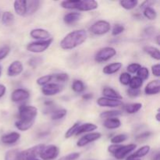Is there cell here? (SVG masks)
Returning a JSON list of instances; mask_svg holds the SVG:
<instances>
[{
  "mask_svg": "<svg viewBox=\"0 0 160 160\" xmlns=\"http://www.w3.org/2000/svg\"><path fill=\"white\" fill-rule=\"evenodd\" d=\"M38 110L35 106L22 105L19 107V120L15 122V127L20 131H27L32 128Z\"/></svg>",
  "mask_w": 160,
  "mask_h": 160,
  "instance_id": "obj_1",
  "label": "cell"
},
{
  "mask_svg": "<svg viewBox=\"0 0 160 160\" xmlns=\"http://www.w3.org/2000/svg\"><path fill=\"white\" fill-rule=\"evenodd\" d=\"M88 34L85 30H74L68 33L60 42L61 48L64 50H71L82 45L87 40Z\"/></svg>",
  "mask_w": 160,
  "mask_h": 160,
  "instance_id": "obj_2",
  "label": "cell"
},
{
  "mask_svg": "<svg viewBox=\"0 0 160 160\" xmlns=\"http://www.w3.org/2000/svg\"><path fill=\"white\" fill-rule=\"evenodd\" d=\"M44 147H45L44 144H39V145L33 146L28 149L23 150V151H20L17 155V160H30L36 159L41 154Z\"/></svg>",
  "mask_w": 160,
  "mask_h": 160,
  "instance_id": "obj_3",
  "label": "cell"
},
{
  "mask_svg": "<svg viewBox=\"0 0 160 160\" xmlns=\"http://www.w3.org/2000/svg\"><path fill=\"white\" fill-rule=\"evenodd\" d=\"M53 42V38L47 39L43 41H35L30 42L27 45V50L32 53H42L46 51Z\"/></svg>",
  "mask_w": 160,
  "mask_h": 160,
  "instance_id": "obj_4",
  "label": "cell"
},
{
  "mask_svg": "<svg viewBox=\"0 0 160 160\" xmlns=\"http://www.w3.org/2000/svg\"><path fill=\"white\" fill-rule=\"evenodd\" d=\"M117 55V50L113 47L107 46L98 50L95 56V61L98 63L109 61Z\"/></svg>",
  "mask_w": 160,
  "mask_h": 160,
  "instance_id": "obj_5",
  "label": "cell"
},
{
  "mask_svg": "<svg viewBox=\"0 0 160 160\" xmlns=\"http://www.w3.org/2000/svg\"><path fill=\"white\" fill-rule=\"evenodd\" d=\"M89 30L95 35H104L110 31L111 25L106 20H98L91 26Z\"/></svg>",
  "mask_w": 160,
  "mask_h": 160,
  "instance_id": "obj_6",
  "label": "cell"
},
{
  "mask_svg": "<svg viewBox=\"0 0 160 160\" xmlns=\"http://www.w3.org/2000/svg\"><path fill=\"white\" fill-rule=\"evenodd\" d=\"M59 154V148L56 145H45L39 157L42 160H54Z\"/></svg>",
  "mask_w": 160,
  "mask_h": 160,
  "instance_id": "obj_7",
  "label": "cell"
},
{
  "mask_svg": "<svg viewBox=\"0 0 160 160\" xmlns=\"http://www.w3.org/2000/svg\"><path fill=\"white\" fill-rule=\"evenodd\" d=\"M98 8V3L95 0H77L75 9L83 12L95 10Z\"/></svg>",
  "mask_w": 160,
  "mask_h": 160,
  "instance_id": "obj_8",
  "label": "cell"
},
{
  "mask_svg": "<svg viewBox=\"0 0 160 160\" xmlns=\"http://www.w3.org/2000/svg\"><path fill=\"white\" fill-rule=\"evenodd\" d=\"M102 138V134L99 132H91L88 133L85 135L81 137L77 142V146L79 148H83L88 144L99 140Z\"/></svg>",
  "mask_w": 160,
  "mask_h": 160,
  "instance_id": "obj_9",
  "label": "cell"
},
{
  "mask_svg": "<svg viewBox=\"0 0 160 160\" xmlns=\"http://www.w3.org/2000/svg\"><path fill=\"white\" fill-rule=\"evenodd\" d=\"M136 148H137V145H135V144H128L126 145H121L120 148L114 153L113 156L117 159L122 160L129 155H131V153L134 152L136 149Z\"/></svg>",
  "mask_w": 160,
  "mask_h": 160,
  "instance_id": "obj_10",
  "label": "cell"
},
{
  "mask_svg": "<svg viewBox=\"0 0 160 160\" xmlns=\"http://www.w3.org/2000/svg\"><path fill=\"white\" fill-rule=\"evenodd\" d=\"M30 98V92L24 88H17L11 93V101L14 103L23 102Z\"/></svg>",
  "mask_w": 160,
  "mask_h": 160,
  "instance_id": "obj_11",
  "label": "cell"
},
{
  "mask_svg": "<svg viewBox=\"0 0 160 160\" xmlns=\"http://www.w3.org/2000/svg\"><path fill=\"white\" fill-rule=\"evenodd\" d=\"M62 90V86L57 83H49L42 87V93L45 96H54L60 93Z\"/></svg>",
  "mask_w": 160,
  "mask_h": 160,
  "instance_id": "obj_12",
  "label": "cell"
},
{
  "mask_svg": "<svg viewBox=\"0 0 160 160\" xmlns=\"http://www.w3.org/2000/svg\"><path fill=\"white\" fill-rule=\"evenodd\" d=\"M23 71V65L20 60L11 62L7 69V75L10 78H15L21 74Z\"/></svg>",
  "mask_w": 160,
  "mask_h": 160,
  "instance_id": "obj_13",
  "label": "cell"
},
{
  "mask_svg": "<svg viewBox=\"0 0 160 160\" xmlns=\"http://www.w3.org/2000/svg\"><path fill=\"white\" fill-rule=\"evenodd\" d=\"M97 105L100 107H108V108H117L122 106L123 102L120 100L111 99V98L100 97L96 101Z\"/></svg>",
  "mask_w": 160,
  "mask_h": 160,
  "instance_id": "obj_14",
  "label": "cell"
},
{
  "mask_svg": "<svg viewBox=\"0 0 160 160\" xmlns=\"http://www.w3.org/2000/svg\"><path fill=\"white\" fill-rule=\"evenodd\" d=\"M30 36L37 41H43L51 38V34L43 28H34L30 31Z\"/></svg>",
  "mask_w": 160,
  "mask_h": 160,
  "instance_id": "obj_15",
  "label": "cell"
},
{
  "mask_svg": "<svg viewBox=\"0 0 160 160\" xmlns=\"http://www.w3.org/2000/svg\"><path fill=\"white\" fill-rule=\"evenodd\" d=\"M20 139V134L17 131H12V132L7 133L3 134L1 137L2 143L6 145H14L17 143Z\"/></svg>",
  "mask_w": 160,
  "mask_h": 160,
  "instance_id": "obj_16",
  "label": "cell"
},
{
  "mask_svg": "<svg viewBox=\"0 0 160 160\" xmlns=\"http://www.w3.org/2000/svg\"><path fill=\"white\" fill-rule=\"evenodd\" d=\"M145 95H158L160 92V81L159 80H154L150 81L147 84L145 88Z\"/></svg>",
  "mask_w": 160,
  "mask_h": 160,
  "instance_id": "obj_17",
  "label": "cell"
},
{
  "mask_svg": "<svg viewBox=\"0 0 160 160\" xmlns=\"http://www.w3.org/2000/svg\"><path fill=\"white\" fill-rule=\"evenodd\" d=\"M150 150H151V147H150L149 145H144V146L138 148L137 151L134 152L133 154L129 155V156L127 157V160L141 159V158L147 156V155L149 153Z\"/></svg>",
  "mask_w": 160,
  "mask_h": 160,
  "instance_id": "obj_18",
  "label": "cell"
},
{
  "mask_svg": "<svg viewBox=\"0 0 160 160\" xmlns=\"http://www.w3.org/2000/svg\"><path fill=\"white\" fill-rule=\"evenodd\" d=\"M13 9L16 13L20 17L27 16L26 0H16L13 2Z\"/></svg>",
  "mask_w": 160,
  "mask_h": 160,
  "instance_id": "obj_19",
  "label": "cell"
},
{
  "mask_svg": "<svg viewBox=\"0 0 160 160\" xmlns=\"http://www.w3.org/2000/svg\"><path fill=\"white\" fill-rule=\"evenodd\" d=\"M98 129V126L95 125V123H82V124H80V126L78 127V131H77L75 135L78 136L81 135L82 134H85V133H91L95 131V130Z\"/></svg>",
  "mask_w": 160,
  "mask_h": 160,
  "instance_id": "obj_20",
  "label": "cell"
},
{
  "mask_svg": "<svg viewBox=\"0 0 160 160\" xmlns=\"http://www.w3.org/2000/svg\"><path fill=\"white\" fill-rule=\"evenodd\" d=\"M123 67V64L120 62H112V63L107 64L106 66H105L103 67L102 72L103 73L106 75H112L114 73H117L120 69Z\"/></svg>",
  "mask_w": 160,
  "mask_h": 160,
  "instance_id": "obj_21",
  "label": "cell"
},
{
  "mask_svg": "<svg viewBox=\"0 0 160 160\" xmlns=\"http://www.w3.org/2000/svg\"><path fill=\"white\" fill-rule=\"evenodd\" d=\"M102 95L105 98H111V99H117L120 101L123 99V96L117 91L109 87H105L102 89Z\"/></svg>",
  "mask_w": 160,
  "mask_h": 160,
  "instance_id": "obj_22",
  "label": "cell"
},
{
  "mask_svg": "<svg viewBox=\"0 0 160 160\" xmlns=\"http://www.w3.org/2000/svg\"><path fill=\"white\" fill-rule=\"evenodd\" d=\"M81 18V13L78 12H68L63 17V21L66 24L72 25L79 21Z\"/></svg>",
  "mask_w": 160,
  "mask_h": 160,
  "instance_id": "obj_23",
  "label": "cell"
},
{
  "mask_svg": "<svg viewBox=\"0 0 160 160\" xmlns=\"http://www.w3.org/2000/svg\"><path fill=\"white\" fill-rule=\"evenodd\" d=\"M121 120L118 117L106 119L103 123V126L109 130H115L121 127Z\"/></svg>",
  "mask_w": 160,
  "mask_h": 160,
  "instance_id": "obj_24",
  "label": "cell"
},
{
  "mask_svg": "<svg viewBox=\"0 0 160 160\" xmlns=\"http://www.w3.org/2000/svg\"><path fill=\"white\" fill-rule=\"evenodd\" d=\"M40 1L38 0L27 1V16H31L35 13L40 8Z\"/></svg>",
  "mask_w": 160,
  "mask_h": 160,
  "instance_id": "obj_25",
  "label": "cell"
},
{
  "mask_svg": "<svg viewBox=\"0 0 160 160\" xmlns=\"http://www.w3.org/2000/svg\"><path fill=\"white\" fill-rule=\"evenodd\" d=\"M0 19H1L2 24H4L6 27L12 26L15 21V17H14L13 13L10 11H5Z\"/></svg>",
  "mask_w": 160,
  "mask_h": 160,
  "instance_id": "obj_26",
  "label": "cell"
},
{
  "mask_svg": "<svg viewBox=\"0 0 160 160\" xmlns=\"http://www.w3.org/2000/svg\"><path fill=\"white\" fill-rule=\"evenodd\" d=\"M143 50L146 54H148L152 59L157 61L160 60V52L158 48L154 46H150V45H146V46L144 47Z\"/></svg>",
  "mask_w": 160,
  "mask_h": 160,
  "instance_id": "obj_27",
  "label": "cell"
},
{
  "mask_svg": "<svg viewBox=\"0 0 160 160\" xmlns=\"http://www.w3.org/2000/svg\"><path fill=\"white\" fill-rule=\"evenodd\" d=\"M142 104L140 102H135V103H131V104H128L123 107L124 110L128 114H135L138 112L142 109Z\"/></svg>",
  "mask_w": 160,
  "mask_h": 160,
  "instance_id": "obj_28",
  "label": "cell"
},
{
  "mask_svg": "<svg viewBox=\"0 0 160 160\" xmlns=\"http://www.w3.org/2000/svg\"><path fill=\"white\" fill-rule=\"evenodd\" d=\"M143 15L146 19L149 20H155L157 18V12L152 6H147L143 9Z\"/></svg>",
  "mask_w": 160,
  "mask_h": 160,
  "instance_id": "obj_29",
  "label": "cell"
},
{
  "mask_svg": "<svg viewBox=\"0 0 160 160\" xmlns=\"http://www.w3.org/2000/svg\"><path fill=\"white\" fill-rule=\"evenodd\" d=\"M70 78L69 75L66 73H54L52 74V83H65L69 81Z\"/></svg>",
  "mask_w": 160,
  "mask_h": 160,
  "instance_id": "obj_30",
  "label": "cell"
},
{
  "mask_svg": "<svg viewBox=\"0 0 160 160\" xmlns=\"http://www.w3.org/2000/svg\"><path fill=\"white\" fill-rule=\"evenodd\" d=\"M120 5L126 10H131L136 8V6L138 5V0H122L120 2Z\"/></svg>",
  "mask_w": 160,
  "mask_h": 160,
  "instance_id": "obj_31",
  "label": "cell"
},
{
  "mask_svg": "<svg viewBox=\"0 0 160 160\" xmlns=\"http://www.w3.org/2000/svg\"><path fill=\"white\" fill-rule=\"evenodd\" d=\"M71 88L76 93H82L85 90V85L81 80H74L72 83Z\"/></svg>",
  "mask_w": 160,
  "mask_h": 160,
  "instance_id": "obj_32",
  "label": "cell"
},
{
  "mask_svg": "<svg viewBox=\"0 0 160 160\" xmlns=\"http://www.w3.org/2000/svg\"><path fill=\"white\" fill-rule=\"evenodd\" d=\"M144 81H142L141 78H139L138 77L135 76L131 78V81H130L129 84V88L131 89H137V90H140L141 88L143 86Z\"/></svg>",
  "mask_w": 160,
  "mask_h": 160,
  "instance_id": "obj_33",
  "label": "cell"
},
{
  "mask_svg": "<svg viewBox=\"0 0 160 160\" xmlns=\"http://www.w3.org/2000/svg\"><path fill=\"white\" fill-rule=\"evenodd\" d=\"M122 115V112L119 110H107L101 112L99 117L102 119H109V118H115Z\"/></svg>",
  "mask_w": 160,
  "mask_h": 160,
  "instance_id": "obj_34",
  "label": "cell"
},
{
  "mask_svg": "<svg viewBox=\"0 0 160 160\" xmlns=\"http://www.w3.org/2000/svg\"><path fill=\"white\" fill-rule=\"evenodd\" d=\"M67 110L65 109H59L53 111L51 114V119L52 120H59L64 118L67 116Z\"/></svg>",
  "mask_w": 160,
  "mask_h": 160,
  "instance_id": "obj_35",
  "label": "cell"
},
{
  "mask_svg": "<svg viewBox=\"0 0 160 160\" xmlns=\"http://www.w3.org/2000/svg\"><path fill=\"white\" fill-rule=\"evenodd\" d=\"M36 83H37L38 85L41 86V87H43V86L46 85L49 83H52V74L44 75V76L39 77L36 80Z\"/></svg>",
  "mask_w": 160,
  "mask_h": 160,
  "instance_id": "obj_36",
  "label": "cell"
},
{
  "mask_svg": "<svg viewBox=\"0 0 160 160\" xmlns=\"http://www.w3.org/2000/svg\"><path fill=\"white\" fill-rule=\"evenodd\" d=\"M128 135L125 134H117V135L113 136L110 139V142L112 144H113V145H121V143L126 142L128 140Z\"/></svg>",
  "mask_w": 160,
  "mask_h": 160,
  "instance_id": "obj_37",
  "label": "cell"
},
{
  "mask_svg": "<svg viewBox=\"0 0 160 160\" xmlns=\"http://www.w3.org/2000/svg\"><path fill=\"white\" fill-rule=\"evenodd\" d=\"M80 124H81V123H80V122H76L75 123H73V124L72 125V126L70 127V128H69L67 131H66L65 138H67V139L73 137V135H75V134H76L77 131H78V127L80 126Z\"/></svg>",
  "mask_w": 160,
  "mask_h": 160,
  "instance_id": "obj_38",
  "label": "cell"
},
{
  "mask_svg": "<svg viewBox=\"0 0 160 160\" xmlns=\"http://www.w3.org/2000/svg\"><path fill=\"white\" fill-rule=\"evenodd\" d=\"M131 78L132 77H131V75L129 73H128V72H123L119 77V81H120V83L122 85L128 86L129 85Z\"/></svg>",
  "mask_w": 160,
  "mask_h": 160,
  "instance_id": "obj_39",
  "label": "cell"
},
{
  "mask_svg": "<svg viewBox=\"0 0 160 160\" xmlns=\"http://www.w3.org/2000/svg\"><path fill=\"white\" fill-rule=\"evenodd\" d=\"M137 77H138L139 78L142 80V81H145V80H148L149 78V70L147 67H142L138 70V71L137 72Z\"/></svg>",
  "mask_w": 160,
  "mask_h": 160,
  "instance_id": "obj_40",
  "label": "cell"
},
{
  "mask_svg": "<svg viewBox=\"0 0 160 160\" xmlns=\"http://www.w3.org/2000/svg\"><path fill=\"white\" fill-rule=\"evenodd\" d=\"M43 62V59L42 57H39V56H34V57L31 58L28 61V64L32 68H36L37 67H38L40 64L42 63Z\"/></svg>",
  "mask_w": 160,
  "mask_h": 160,
  "instance_id": "obj_41",
  "label": "cell"
},
{
  "mask_svg": "<svg viewBox=\"0 0 160 160\" xmlns=\"http://www.w3.org/2000/svg\"><path fill=\"white\" fill-rule=\"evenodd\" d=\"M19 152L17 149L9 150L5 154V160H17Z\"/></svg>",
  "mask_w": 160,
  "mask_h": 160,
  "instance_id": "obj_42",
  "label": "cell"
},
{
  "mask_svg": "<svg viewBox=\"0 0 160 160\" xmlns=\"http://www.w3.org/2000/svg\"><path fill=\"white\" fill-rule=\"evenodd\" d=\"M125 31V28L123 24L120 23H117L113 26L112 29V34L113 36H117L119 34H122Z\"/></svg>",
  "mask_w": 160,
  "mask_h": 160,
  "instance_id": "obj_43",
  "label": "cell"
},
{
  "mask_svg": "<svg viewBox=\"0 0 160 160\" xmlns=\"http://www.w3.org/2000/svg\"><path fill=\"white\" fill-rule=\"evenodd\" d=\"M142 67V65L139 63H137V62H133V63L129 64L127 67V70H128V73H129L130 74L131 73H136L138 71L139 69Z\"/></svg>",
  "mask_w": 160,
  "mask_h": 160,
  "instance_id": "obj_44",
  "label": "cell"
},
{
  "mask_svg": "<svg viewBox=\"0 0 160 160\" xmlns=\"http://www.w3.org/2000/svg\"><path fill=\"white\" fill-rule=\"evenodd\" d=\"M10 47L8 45H5L0 48V61L7 57L8 55L10 53Z\"/></svg>",
  "mask_w": 160,
  "mask_h": 160,
  "instance_id": "obj_45",
  "label": "cell"
},
{
  "mask_svg": "<svg viewBox=\"0 0 160 160\" xmlns=\"http://www.w3.org/2000/svg\"><path fill=\"white\" fill-rule=\"evenodd\" d=\"M80 156H81V154L79 152H72L62 156V157H61L60 159L58 160H77L79 159Z\"/></svg>",
  "mask_w": 160,
  "mask_h": 160,
  "instance_id": "obj_46",
  "label": "cell"
},
{
  "mask_svg": "<svg viewBox=\"0 0 160 160\" xmlns=\"http://www.w3.org/2000/svg\"><path fill=\"white\" fill-rule=\"evenodd\" d=\"M127 93H128V96H130L131 98H137V97L140 96L142 92L141 90H137V89L128 88L127 90Z\"/></svg>",
  "mask_w": 160,
  "mask_h": 160,
  "instance_id": "obj_47",
  "label": "cell"
},
{
  "mask_svg": "<svg viewBox=\"0 0 160 160\" xmlns=\"http://www.w3.org/2000/svg\"><path fill=\"white\" fill-rule=\"evenodd\" d=\"M152 134V133L150 132V131H145V132H143L142 133V134H139V135H138L137 137H136V140H137L138 142H142V141L148 139Z\"/></svg>",
  "mask_w": 160,
  "mask_h": 160,
  "instance_id": "obj_48",
  "label": "cell"
},
{
  "mask_svg": "<svg viewBox=\"0 0 160 160\" xmlns=\"http://www.w3.org/2000/svg\"><path fill=\"white\" fill-rule=\"evenodd\" d=\"M152 73L156 78H159L160 77V64L157 63L155 64L152 67Z\"/></svg>",
  "mask_w": 160,
  "mask_h": 160,
  "instance_id": "obj_49",
  "label": "cell"
},
{
  "mask_svg": "<svg viewBox=\"0 0 160 160\" xmlns=\"http://www.w3.org/2000/svg\"><path fill=\"white\" fill-rule=\"evenodd\" d=\"M120 146H121V145H113V144H112V145L108 147V152L113 155L120 148Z\"/></svg>",
  "mask_w": 160,
  "mask_h": 160,
  "instance_id": "obj_50",
  "label": "cell"
},
{
  "mask_svg": "<svg viewBox=\"0 0 160 160\" xmlns=\"http://www.w3.org/2000/svg\"><path fill=\"white\" fill-rule=\"evenodd\" d=\"M155 31H156V28H153V27H148V28H146L144 30V33L147 36L152 35V34H154Z\"/></svg>",
  "mask_w": 160,
  "mask_h": 160,
  "instance_id": "obj_51",
  "label": "cell"
},
{
  "mask_svg": "<svg viewBox=\"0 0 160 160\" xmlns=\"http://www.w3.org/2000/svg\"><path fill=\"white\" fill-rule=\"evenodd\" d=\"M6 93V85L2 84H0V98H2Z\"/></svg>",
  "mask_w": 160,
  "mask_h": 160,
  "instance_id": "obj_52",
  "label": "cell"
},
{
  "mask_svg": "<svg viewBox=\"0 0 160 160\" xmlns=\"http://www.w3.org/2000/svg\"><path fill=\"white\" fill-rule=\"evenodd\" d=\"M92 98H93V95L91 93H86V94H84V95H82V98L84 100H86V101L92 99Z\"/></svg>",
  "mask_w": 160,
  "mask_h": 160,
  "instance_id": "obj_53",
  "label": "cell"
},
{
  "mask_svg": "<svg viewBox=\"0 0 160 160\" xmlns=\"http://www.w3.org/2000/svg\"><path fill=\"white\" fill-rule=\"evenodd\" d=\"M159 159H160L159 152H156V154L154 155V156H153L152 160H159Z\"/></svg>",
  "mask_w": 160,
  "mask_h": 160,
  "instance_id": "obj_54",
  "label": "cell"
},
{
  "mask_svg": "<svg viewBox=\"0 0 160 160\" xmlns=\"http://www.w3.org/2000/svg\"><path fill=\"white\" fill-rule=\"evenodd\" d=\"M156 120H157L158 122L160 121V112H159V111H158V112H157V114H156Z\"/></svg>",
  "mask_w": 160,
  "mask_h": 160,
  "instance_id": "obj_55",
  "label": "cell"
},
{
  "mask_svg": "<svg viewBox=\"0 0 160 160\" xmlns=\"http://www.w3.org/2000/svg\"><path fill=\"white\" fill-rule=\"evenodd\" d=\"M156 43H157L158 45H160V42H159V38H160V36L159 35H157L156 36Z\"/></svg>",
  "mask_w": 160,
  "mask_h": 160,
  "instance_id": "obj_56",
  "label": "cell"
},
{
  "mask_svg": "<svg viewBox=\"0 0 160 160\" xmlns=\"http://www.w3.org/2000/svg\"><path fill=\"white\" fill-rule=\"evenodd\" d=\"M2 67L0 66V77H1L2 75Z\"/></svg>",
  "mask_w": 160,
  "mask_h": 160,
  "instance_id": "obj_57",
  "label": "cell"
},
{
  "mask_svg": "<svg viewBox=\"0 0 160 160\" xmlns=\"http://www.w3.org/2000/svg\"><path fill=\"white\" fill-rule=\"evenodd\" d=\"M30 160H41V159H37V158H36V159H30Z\"/></svg>",
  "mask_w": 160,
  "mask_h": 160,
  "instance_id": "obj_58",
  "label": "cell"
},
{
  "mask_svg": "<svg viewBox=\"0 0 160 160\" xmlns=\"http://www.w3.org/2000/svg\"><path fill=\"white\" fill-rule=\"evenodd\" d=\"M131 160H141V159H131Z\"/></svg>",
  "mask_w": 160,
  "mask_h": 160,
  "instance_id": "obj_59",
  "label": "cell"
},
{
  "mask_svg": "<svg viewBox=\"0 0 160 160\" xmlns=\"http://www.w3.org/2000/svg\"><path fill=\"white\" fill-rule=\"evenodd\" d=\"M0 18H1V14H0Z\"/></svg>",
  "mask_w": 160,
  "mask_h": 160,
  "instance_id": "obj_60",
  "label": "cell"
}]
</instances>
